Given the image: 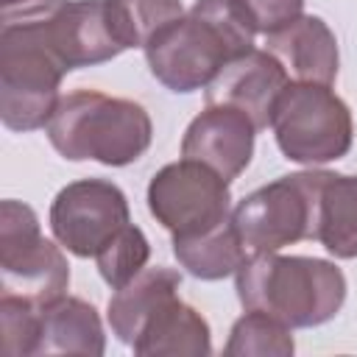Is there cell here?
<instances>
[{
	"instance_id": "6da1fadb",
	"label": "cell",
	"mask_w": 357,
	"mask_h": 357,
	"mask_svg": "<svg viewBox=\"0 0 357 357\" xmlns=\"http://www.w3.org/2000/svg\"><path fill=\"white\" fill-rule=\"evenodd\" d=\"M257 25L243 0H195L142 50L151 75L170 92L206 89L218 73L254 50Z\"/></svg>"
},
{
	"instance_id": "7a4b0ae2",
	"label": "cell",
	"mask_w": 357,
	"mask_h": 357,
	"mask_svg": "<svg viewBox=\"0 0 357 357\" xmlns=\"http://www.w3.org/2000/svg\"><path fill=\"white\" fill-rule=\"evenodd\" d=\"M234 287L245 310L268 312L290 329L321 326L346 301V276L335 262L279 251L251 254L234 273Z\"/></svg>"
},
{
	"instance_id": "3957f363",
	"label": "cell",
	"mask_w": 357,
	"mask_h": 357,
	"mask_svg": "<svg viewBox=\"0 0 357 357\" xmlns=\"http://www.w3.org/2000/svg\"><path fill=\"white\" fill-rule=\"evenodd\" d=\"M70 70L45 36L39 0L3 11L0 28V120L8 131L47 128Z\"/></svg>"
},
{
	"instance_id": "277c9868",
	"label": "cell",
	"mask_w": 357,
	"mask_h": 357,
	"mask_svg": "<svg viewBox=\"0 0 357 357\" xmlns=\"http://www.w3.org/2000/svg\"><path fill=\"white\" fill-rule=\"evenodd\" d=\"M47 139L70 162L92 159L106 167H126L151 148L153 123L137 100L75 89L59 100Z\"/></svg>"
},
{
	"instance_id": "5b68a950",
	"label": "cell",
	"mask_w": 357,
	"mask_h": 357,
	"mask_svg": "<svg viewBox=\"0 0 357 357\" xmlns=\"http://www.w3.org/2000/svg\"><path fill=\"white\" fill-rule=\"evenodd\" d=\"M271 128L284 159L298 165H326L349 153L354 126L346 100L315 81H290L271 117Z\"/></svg>"
},
{
	"instance_id": "8992f818",
	"label": "cell",
	"mask_w": 357,
	"mask_h": 357,
	"mask_svg": "<svg viewBox=\"0 0 357 357\" xmlns=\"http://www.w3.org/2000/svg\"><path fill=\"white\" fill-rule=\"evenodd\" d=\"M326 170L279 176L248 192L234 209V229L248 254H271L298 240H315L318 192Z\"/></svg>"
},
{
	"instance_id": "52a82bcc",
	"label": "cell",
	"mask_w": 357,
	"mask_h": 357,
	"mask_svg": "<svg viewBox=\"0 0 357 357\" xmlns=\"http://www.w3.org/2000/svg\"><path fill=\"white\" fill-rule=\"evenodd\" d=\"M0 276L6 293H20L39 307L70 287L67 257L53 240L42 237L36 212L14 198L0 204Z\"/></svg>"
},
{
	"instance_id": "ba28073f",
	"label": "cell",
	"mask_w": 357,
	"mask_h": 357,
	"mask_svg": "<svg viewBox=\"0 0 357 357\" xmlns=\"http://www.w3.org/2000/svg\"><path fill=\"white\" fill-rule=\"evenodd\" d=\"M148 209L173 237L201 234L231 218L229 181L195 159H178L153 173Z\"/></svg>"
},
{
	"instance_id": "9c48e42d",
	"label": "cell",
	"mask_w": 357,
	"mask_h": 357,
	"mask_svg": "<svg viewBox=\"0 0 357 357\" xmlns=\"http://www.w3.org/2000/svg\"><path fill=\"white\" fill-rule=\"evenodd\" d=\"M131 223L126 192L106 178H78L50 204V231L75 257H98L103 245Z\"/></svg>"
},
{
	"instance_id": "30bf717a",
	"label": "cell",
	"mask_w": 357,
	"mask_h": 357,
	"mask_svg": "<svg viewBox=\"0 0 357 357\" xmlns=\"http://www.w3.org/2000/svg\"><path fill=\"white\" fill-rule=\"evenodd\" d=\"M45 36L67 70L112 61L126 47L109 0H39Z\"/></svg>"
},
{
	"instance_id": "8fae6325",
	"label": "cell",
	"mask_w": 357,
	"mask_h": 357,
	"mask_svg": "<svg viewBox=\"0 0 357 357\" xmlns=\"http://www.w3.org/2000/svg\"><path fill=\"white\" fill-rule=\"evenodd\" d=\"M254 137L257 126L248 114L226 103H206L184 131L181 156L204 162L226 181H234L251 165Z\"/></svg>"
},
{
	"instance_id": "7c38bea8",
	"label": "cell",
	"mask_w": 357,
	"mask_h": 357,
	"mask_svg": "<svg viewBox=\"0 0 357 357\" xmlns=\"http://www.w3.org/2000/svg\"><path fill=\"white\" fill-rule=\"evenodd\" d=\"M290 84L287 67L271 50H248L229 61L206 86V103H226L251 117L257 131L271 126L273 106Z\"/></svg>"
},
{
	"instance_id": "4fadbf2b",
	"label": "cell",
	"mask_w": 357,
	"mask_h": 357,
	"mask_svg": "<svg viewBox=\"0 0 357 357\" xmlns=\"http://www.w3.org/2000/svg\"><path fill=\"white\" fill-rule=\"evenodd\" d=\"M265 50H271L296 81L329 84L337 78V39L332 28L312 14H301L296 22L282 28L279 33L265 36Z\"/></svg>"
},
{
	"instance_id": "5bb4252c",
	"label": "cell",
	"mask_w": 357,
	"mask_h": 357,
	"mask_svg": "<svg viewBox=\"0 0 357 357\" xmlns=\"http://www.w3.org/2000/svg\"><path fill=\"white\" fill-rule=\"evenodd\" d=\"M131 349L142 357H204L212 354V332L206 318L176 293L148 318Z\"/></svg>"
},
{
	"instance_id": "9a60e30c",
	"label": "cell",
	"mask_w": 357,
	"mask_h": 357,
	"mask_svg": "<svg viewBox=\"0 0 357 357\" xmlns=\"http://www.w3.org/2000/svg\"><path fill=\"white\" fill-rule=\"evenodd\" d=\"M181 287V273L167 265L142 268L131 282L114 290L109 298V326L114 337L126 346H134L148 318Z\"/></svg>"
},
{
	"instance_id": "2e32d148",
	"label": "cell",
	"mask_w": 357,
	"mask_h": 357,
	"mask_svg": "<svg viewBox=\"0 0 357 357\" xmlns=\"http://www.w3.org/2000/svg\"><path fill=\"white\" fill-rule=\"evenodd\" d=\"M106 351V335L98 310L78 296H59L42 307L36 354H89Z\"/></svg>"
},
{
	"instance_id": "e0dca14e",
	"label": "cell",
	"mask_w": 357,
	"mask_h": 357,
	"mask_svg": "<svg viewBox=\"0 0 357 357\" xmlns=\"http://www.w3.org/2000/svg\"><path fill=\"white\" fill-rule=\"evenodd\" d=\"M173 254L178 265L204 282H218L234 276L240 265L248 259V248L243 245L234 220L226 218L223 223L192 234V237H173Z\"/></svg>"
},
{
	"instance_id": "ac0fdd59",
	"label": "cell",
	"mask_w": 357,
	"mask_h": 357,
	"mask_svg": "<svg viewBox=\"0 0 357 357\" xmlns=\"http://www.w3.org/2000/svg\"><path fill=\"white\" fill-rule=\"evenodd\" d=\"M315 240L337 259L357 257V176L324 173Z\"/></svg>"
},
{
	"instance_id": "d6986e66",
	"label": "cell",
	"mask_w": 357,
	"mask_h": 357,
	"mask_svg": "<svg viewBox=\"0 0 357 357\" xmlns=\"http://www.w3.org/2000/svg\"><path fill=\"white\" fill-rule=\"evenodd\" d=\"M293 351L296 343L290 326L259 310H245V315L234 321L223 346V354L229 357H290Z\"/></svg>"
},
{
	"instance_id": "ffe728a7",
	"label": "cell",
	"mask_w": 357,
	"mask_h": 357,
	"mask_svg": "<svg viewBox=\"0 0 357 357\" xmlns=\"http://www.w3.org/2000/svg\"><path fill=\"white\" fill-rule=\"evenodd\" d=\"M126 47H145L162 28L184 14L181 0H109Z\"/></svg>"
},
{
	"instance_id": "44dd1931",
	"label": "cell",
	"mask_w": 357,
	"mask_h": 357,
	"mask_svg": "<svg viewBox=\"0 0 357 357\" xmlns=\"http://www.w3.org/2000/svg\"><path fill=\"white\" fill-rule=\"evenodd\" d=\"M148 257H151L148 237L142 234L139 226L128 223L103 245V251L95 257V262H98L103 282L112 290H117L126 282H131L142 268H148Z\"/></svg>"
},
{
	"instance_id": "7402d4cb",
	"label": "cell",
	"mask_w": 357,
	"mask_h": 357,
	"mask_svg": "<svg viewBox=\"0 0 357 357\" xmlns=\"http://www.w3.org/2000/svg\"><path fill=\"white\" fill-rule=\"evenodd\" d=\"M0 326H3V349L11 357L36 354L39 329H42V307L20 293L0 296Z\"/></svg>"
},
{
	"instance_id": "603a6c76",
	"label": "cell",
	"mask_w": 357,
	"mask_h": 357,
	"mask_svg": "<svg viewBox=\"0 0 357 357\" xmlns=\"http://www.w3.org/2000/svg\"><path fill=\"white\" fill-rule=\"evenodd\" d=\"M262 36L279 33L304 14V0H243Z\"/></svg>"
},
{
	"instance_id": "cb8c5ba5",
	"label": "cell",
	"mask_w": 357,
	"mask_h": 357,
	"mask_svg": "<svg viewBox=\"0 0 357 357\" xmlns=\"http://www.w3.org/2000/svg\"><path fill=\"white\" fill-rule=\"evenodd\" d=\"M25 3H31V0H0L3 11H8V8H20V6H25Z\"/></svg>"
}]
</instances>
